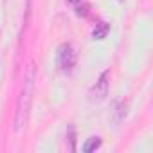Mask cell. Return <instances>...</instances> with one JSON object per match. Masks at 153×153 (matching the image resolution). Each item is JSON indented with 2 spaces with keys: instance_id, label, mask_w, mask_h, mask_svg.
I'll use <instances>...</instances> for the list:
<instances>
[{
  "instance_id": "cell-1",
  "label": "cell",
  "mask_w": 153,
  "mask_h": 153,
  "mask_svg": "<svg viewBox=\"0 0 153 153\" xmlns=\"http://www.w3.org/2000/svg\"><path fill=\"white\" fill-rule=\"evenodd\" d=\"M34 85H36V67L34 63H31L25 70L24 76V83H22V90L16 101V114H15V131H20L25 128L29 115H31V106H33V96H34Z\"/></svg>"
},
{
  "instance_id": "cell-6",
  "label": "cell",
  "mask_w": 153,
  "mask_h": 153,
  "mask_svg": "<svg viewBox=\"0 0 153 153\" xmlns=\"http://www.w3.org/2000/svg\"><path fill=\"white\" fill-rule=\"evenodd\" d=\"M76 13H78L79 16H87V15L90 13V6H87V4L78 6V4H76Z\"/></svg>"
},
{
  "instance_id": "cell-3",
  "label": "cell",
  "mask_w": 153,
  "mask_h": 153,
  "mask_svg": "<svg viewBox=\"0 0 153 153\" xmlns=\"http://www.w3.org/2000/svg\"><path fill=\"white\" fill-rule=\"evenodd\" d=\"M108 90H110V70H105L97 78V81L88 88L87 97L90 103H101L103 99H106Z\"/></svg>"
},
{
  "instance_id": "cell-7",
  "label": "cell",
  "mask_w": 153,
  "mask_h": 153,
  "mask_svg": "<svg viewBox=\"0 0 153 153\" xmlns=\"http://www.w3.org/2000/svg\"><path fill=\"white\" fill-rule=\"evenodd\" d=\"M67 2H70V4H74V6H76V4H79L81 0H67Z\"/></svg>"
},
{
  "instance_id": "cell-2",
  "label": "cell",
  "mask_w": 153,
  "mask_h": 153,
  "mask_svg": "<svg viewBox=\"0 0 153 153\" xmlns=\"http://www.w3.org/2000/svg\"><path fill=\"white\" fill-rule=\"evenodd\" d=\"M78 63V54H76L72 43H61L58 47V67L63 74H70Z\"/></svg>"
},
{
  "instance_id": "cell-4",
  "label": "cell",
  "mask_w": 153,
  "mask_h": 153,
  "mask_svg": "<svg viewBox=\"0 0 153 153\" xmlns=\"http://www.w3.org/2000/svg\"><path fill=\"white\" fill-rule=\"evenodd\" d=\"M108 33H110V24L99 22V24H96V27L92 31V38L94 40H105L108 36Z\"/></svg>"
},
{
  "instance_id": "cell-5",
  "label": "cell",
  "mask_w": 153,
  "mask_h": 153,
  "mask_svg": "<svg viewBox=\"0 0 153 153\" xmlns=\"http://www.w3.org/2000/svg\"><path fill=\"white\" fill-rule=\"evenodd\" d=\"M101 144H103V139H101V137H88V139L85 140V144H83V151H85V153H92V151L99 149Z\"/></svg>"
}]
</instances>
